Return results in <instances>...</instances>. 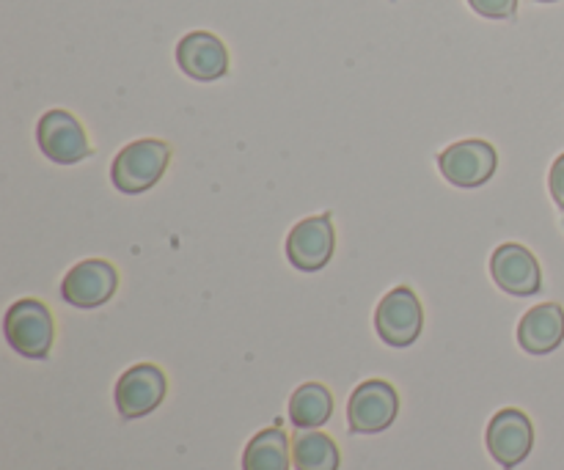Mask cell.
Masks as SVG:
<instances>
[{
	"mask_svg": "<svg viewBox=\"0 0 564 470\" xmlns=\"http://www.w3.org/2000/svg\"><path fill=\"white\" fill-rule=\"evenodd\" d=\"M119 289V273L105 259H86L75 264L61 281V297L75 308H99Z\"/></svg>",
	"mask_w": 564,
	"mask_h": 470,
	"instance_id": "9c48e42d",
	"label": "cell"
},
{
	"mask_svg": "<svg viewBox=\"0 0 564 470\" xmlns=\"http://www.w3.org/2000/svg\"><path fill=\"white\" fill-rule=\"evenodd\" d=\"M468 6L488 20H510L518 9V0H468Z\"/></svg>",
	"mask_w": 564,
	"mask_h": 470,
	"instance_id": "e0dca14e",
	"label": "cell"
},
{
	"mask_svg": "<svg viewBox=\"0 0 564 470\" xmlns=\"http://www.w3.org/2000/svg\"><path fill=\"white\" fill-rule=\"evenodd\" d=\"M538 3H556V0H538Z\"/></svg>",
	"mask_w": 564,
	"mask_h": 470,
	"instance_id": "d6986e66",
	"label": "cell"
},
{
	"mask_svg": "<svg viewBox=\"0 0 564 470\" xmlns=\"http://www.w3.org/2000/svg\"><path fill=\"white\" fill-rule=\"evenodd\" d=\"M165 391H169V380H165L163 369L154 363H138V367L127 369L116 383V411L124 422H135L163 405Z\"/></svg>",
	"mask_w": 564,
	"mask_h": 470,
	"instance_id": "5b68a950",
	"label": "cell"
},
{
	"mask_svg": "<svg viewBox=\"0 0 564 470\" xmlns=\"http://www.w3.org/2000/svg\"><path fill=\"white\" fill-rule=\"evenodd\" d=\"M336 251V234L330 215H317L292 226L286 237V259L301 273H317L330 262Z\"/></svg>",
	"mask_w": 564,
	"mask_h": 470,
	"instance_id": "30bf717a",
	"label": "cell"
},
{
	"mask_svg": "<svg viewBox=\"0 0 564 470\" xmlns=\"http://www.w3.org/2000/svg\"><path fill=\"white\" fill-rule=\"evenodd\" d=\"M400 413V394L386 380H367L347 402V427L356 435H375L389 429Z\"/></svg>",
	"mask_w": 564,
	"mask_h": 470,
	"instance_id": "277c9868",
	"label": "cell"
},
{
	"mask_svg": "<svg viewBox=\"0 0 564 470\" xmlns=\"http://www.w3.org/2000/svg\"><path fill=\"white\" fill-rule=\"evenodd\" d=\"M549 190H551V196H554L556 207L564 212V154H560V157L554 160V165H551Z\"/></svg>",
	"mask_w": 564,
	"mask_h": 470,
	"instance_id": "ac0fdd59",
	"label": "cell"
},
{
	"mask_svg": "<svg viewBox=\"0 0 564 470\" xmlns=\"http://www.w3.org/2000/svg\"><path fill=\"white\" fill-rule=\"evenodd\" d=\"M334 413V396L323 383H306L292 394L290 400V422L297 429H317L328 424Z\"/></svg>",
	"mask_w": 564,
	"mask_h": 470,
	"instance_id": "2e32d148",
	"label": "cell"
},
{
	"mask_svg": "<svg viewBox=\"0 0 564 470\" xmlns=\"http://www.w3.org/2000/svg\"><path fill=\"white\" fill-rule=\"evenodd\" d=\"M176 64L191 80L213 83L229 72V53L218 36L207 31H193L176 44Z\"/></svg>",
	"mask_w": 564,
	"mask_h": 470,
	"instance_id": "7c38bea8",
	"label": "cell"
},
{
	"mask_svg": "<svg viewBox=\"0 0 564 470\" xmlns=\"http://www.w3.org/2000/svg\"><path fill=\"white\" fill-rule=\"evenodd\" d=\"M339 446L317 429H297L292 438V466L295 470H339Z\"/></svg>",
	"mask_w": 564,
	"mask_h": 470,
	"instance_id": "9a60e30c",
	"label": "cell"
},
{
	"mask_svg": "<svg viewBox=\"0 0 564 470\" xmlns=\"http://www.w3.org/2000/svg\"><path fill=\"white\" fill-rule=\"evenodd\" d=\"M499 154L488 141H460L452 143L446 152L438 154V168L446 182L455 187H479L494 179Z\"/></svg>",
	"mask_w": 564,
	"mask_h": 470,
	"instance_id": "ba28073f",
	"label": "cell"
},
{
	"mask_svg": "<svg viewBox=\"0 0 564 470\" xmlns=\"http://www.w3.org/2000/svg\"><path fill=\"white\" fill-rule=\"evenodd\" d=\"M485 444H488L490 457H494L501 468H518L534 449L532 418L523 411H516V407L499 411L490 418L488 433H485Z\"/></svg>",
	"mask_w": 564,
	"mask_h": 470,
	"instance_id": "8992f818",
	"label": "cell"
},
{
	"mask_svg": "<svg viewBox=\"0 0 564 470\" xmlns=\"http://www.w3.org/2000/svg\"><path fill=\"white\" fill-rule=\"evenodd\" d=\"M171 163V146L158 138H143L121 149L110 168V182L119 193L138 196L147 193L163 179L165 168Z\"/></svg>",
	"mask_w": 564,
	"mask_h": 470,
	"instance_id": "6da1fadb",
	"label": "cell"
},
{
	"mask_svg": "<svg viewBox=\"0 0 564 470\" xmlns=\"http://www.w3.org/2000/svg\"><path fill=\"white\" fill-rule=\"evenodd\" d=\"M424 308L411 286H397L380 300L375 311V330L389 347H411L422 336Z\"/></svg>",
	"mask_w": 564,
	"mask_h": 470,
	"instance_id": "3957f363",
	"label": "cell"
},
{
	"mask_svg": "<svg viewBox=\"0 0 564 470\" xmlns=\"http://www.w3.org/2000/svg\"><path fill=\"white\" fill-rule=\"evenodd\" d=\"M36 143L58 165H75L91 154L86 132L69 110H47L36 124Z\"/></svg>",
	"mask_w": 564,
	"mask_h": 470,
	"instance_id": "52a82bcc",
	"label": "cell"
},
{
	"mask_svg": "<svg viewBox=\"0 0 564 470\" xmlns=\"http://www.w3.org/2000/svg\"><path fill=\"white\" fill-rule=\"evenodd\" d=\"M564 341V311L560 303H543L523 314L518 325V345L529 356H551Z\"/></svg>",
	"mask_w": 564,
	"mask_h": 470,
	"instance_id": "4fadbf2b",
	"label": "cell"
},
{
	"mask_svg": "<svg viewBox=\"0 0 564 470\" xmlns=\"http://www.w3.org/2000/svg\"><path fill=\"white\" fill-rule=\"evenodd\" d=\"M490 275L501 292L516 297H532L543 286L538 259L529 248L518 245V242H505V245L496 248L494 259H490Z\"/></svg>",
	"mask_w": 564,
	"mask_h": 470,
	"instance_id": "8fae6325",
	"label": "cell"
},
{
	"mask_svg": "<svg viewBox=\"0 0 564 470\" xmlns=\"http://www.w3.org/2000/svg\"><path fill=\"white\" fill-rule=\"evenodd\" d=\"M3 334L11 350L31 361H42L50 356L55 339V323L50 308L42 300H17L14 306L6 311Z\"/></svg>",
	"mask_w": 564,
	"mask_h": 470,
	"instance_id": "7a4b0ae2",
	"label": "cell"
},
{
	"mask_svg": "<svg viewBox=\"0 0 564 470\" xmlns=\"http://www.w3.org/2000/svg\"><path fill=\"white\" fill-rule=\"evenodd\" d=\"M292 438L281 427L262 429L242 451V470H290Z\"/></svg>",
	"mask_w": 564,
	"mask_h": 470,
	"instance_id": "5bb4252c",
	"label": "cell"
}]
</instances>
